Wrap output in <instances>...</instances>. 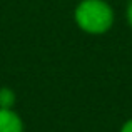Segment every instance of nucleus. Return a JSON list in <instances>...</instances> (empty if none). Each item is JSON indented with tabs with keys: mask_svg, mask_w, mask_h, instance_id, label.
<instances>
[{
	"mask_svg": "<svg viewBox=\"0 0 132 132\" xmlns=\"http://www.w3.org/2000/svg\"><path fill=\"white\" fill-rule=\"evenodd\" d=\"M0 132H22L19 116L10 109H0Z\"/></svg>",
	"mask_w": 132,
	"mask_h": 132,
	"instance_id": "2",
	"label": "nucleus"
},
{
	"mask_svg": "<svg viewBox=\"0 0 132 132\" xmlns=\"http://www.w3.org/2000/svg\"><path fill=\"white\" fill-rule=\"evenodd\" d=\"M127 19H129V23L132 25V2L129 3V9H127Z\"/></svg>",
	"mask_w": 132,
	"mask_h": 132,
	"instance_id": "5",
	"label": "nucleus"
},
{
	"mask_svg": "<svg viewBox=\"0 0 132 132\" xmlns=\"http://www.w3.org/2000/svg\"><path fill=\"white\" fill-rule=\"evenodd\" d=\"M75 20L85 32L102 34L110 29L114 13L102 0H84L75 10Z\"/></svg>",
	"mask_w": 132,
	"mask_h": 132,
	"instance_id": "1",
	"label": "nucleus"
},
{
	"mask_svg": "<svg viewBox=\"0 0 132 132\" xmlns=\"http://www.w3.org/2000/svg\"><path fill=\"white\" fill-rule=\"evenodd\" d=\"M120 132H132V120H129V122L124 124V127H122Z\"/></svg>",
	"mask_w": 132,
	"mask_h": 132,
	"instance_id": "4",
	"label": "nucleus"
},
{
	"mask_svg": "<svg viewBox=\"0 0 132 132\" xmlns=\"http://www.w3.org/2000/svg\"><path fill=\"white\" fill-rule=\"evenodd\" d=\"M15 100V95L10 89H2L0 90V109H10Z\"/></svg>",
	"mask_w": 132,
	"mask_h": 132,
	"instance_id": "3",
	"label": "nucleus"
}]
</instances>
